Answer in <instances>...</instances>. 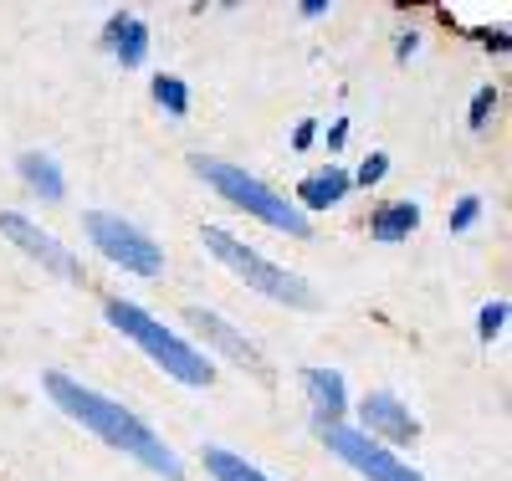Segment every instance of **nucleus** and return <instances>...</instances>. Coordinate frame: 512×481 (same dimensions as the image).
<instances>
[{"label": "nucleus", "instance_id": "obj_1", "mask_svg": "<svg viewBox=\"0 0 512 481\" xmlns=\"http://www.w3.org/2000/svg\"><path fill=\"white\" fill-rule=\"evenodd\" d=\"M47 395L62 405V415H72L77 425H88L103 446L144 461L154 476H164V481H180V476H185L180 461H175V451H169L134 410H123L118 400L98 395V389H88V384H77L72 374H47Z\"/></svg>", "mask_w": 512, "mask_h": 481}, {"label": "nucleus", "instance_id": "obj_7", "mask_svg": "<svg viewBox=\"0 0 512 481\" xmlns=\"http://www.w3.org/2000/svg\"><path fill=\"white\" fill-rule=\"evenodd\" d=\"M0 236H11L26 256H36L47 272H57V277H67V282H82V261L52 236V231H41V226H31L26 215H16V210H0Z\"/></svg>", "mask_w": 512, "mask_h": 481}, {"label": "nucleus", "instance_id": "obj_12", "mask_svg": "<svg viewBox=\"0 0 512 481\" xmlns=\"http://www.w3.org/2000/svg\"><path fill=\"white\" fill-rule=\"evenodd\" d=\"M108 41H113V57L123 67H139L149 57V26L139 16H113L108 21Z\"/></svg>", "mask_w": 512, "mask_h": 481}, {"label": "nucleus", "instance_id": "obj_11", "mask_svg": "<svg viewBox=\"0 0 512 481\" xmlns=\"http://www.w3.org/2000/svg\"><path fill=\"white\" fill-rule=\"evenodd\" d=\"M349 185H354L349 174L338 169V164H328V169L308 174V180L297 185V205H303V210H328V205H338V200L349 195Z\"/></svg>", "mask_w": 512, "mask_h": 481}, {"label": "nucleus", "instance_id": "obj_9", "mask_svg": "<svg viewBox=\"0 0 512 481\" xmlns=\"http://www.w3.org/2000/svg\"><path fill=\"white\" fill-rule=\"evenodd\" d=\"M359 415H364V435L374 441V435H384V441H395V446H410L415 435H420V425L410 420V410L390 395V389H374V395H364V405H359Z\"/></svg>", "mask_w": 512, "mask_h": 481}, {"label": "nucleus", "instance_id": "obj_17", "mask_svg": "<svg viewBox=\"0 0 512 481\" xmlns=\"http://www.w3.org/2000/svg\"><path fill=\"white\" fill-rule=\"evenodd\" d=\"M384 169H390V154H384V149H374V154L359 164V174H354V180H359V185H379V180H384Z\"/></svg>", "mask_w": 512, "mask_h": 481}, {"label": "nucleus", "instance_id": "obj_6", "mask_svg": "<svg viewBox=\"0 0 512 481\" xmlns=\"http://www.w3.org/2000/svg\"><path fill=\"white\" fill-rule=\"evenodd\" d=\"M88 236H93V246L108 261H118L123 272H139V277H159L164 272V251L154 246V236H144L134 221H123V215L93 210L88 215Z\"/></svg>", "mask_w": 512, "mask_h": 481}, {"label": "nucleus", "instance_id": "obj_16", "mask_svg": "<svg viewBox=\"0 0 512 481\" xmlns=\"http://www.w3.org/2000/svg\"><path fill=\"white\" fill-rule=\"evenodd\" d=\"M154 103L164 108V113H175V118H185V108H190V93H185V82L180 77H154Z\"/></svg>", "mask_w": 512, "mask_h": 481}, {"label": "nucleus", "instance_id": "obj_4", "mask_svg": "<svg viewBox=\"0 0 512 481\" xmlns=\"http://www.w3.org/2000/svg\"><path fill=\"white\" fill-rule=\"evenodd\" d=\"M200 241H205V251L216 256V261H226V267L251 287V292H267L272 302H287V308H318V292L297 277V272H287V267H277V261H267L262 251H251L246 241H236L231 231H221V226H205L200 231Z\"/></svg>", "mask_w": 512, "mask_h": 481}, {"label": "nucleus", "instance_id": "obj_20", "mask_svg": "<svg viewBox=\"0 0 512 481\" xmlns=\"http://www.w3.org/2000/svg\"><path fill=\"white\" fill-rule=\"evenodd\" d=\"M492 108H497V87H482V93L472 98V128H482L492 118Z\"/></svg>", "mask_w": 512, "mask_h": 481}, {"label": "nucleus", "instance_id": "obj_10", "mask_svg": "<svg viewBox=\"0 0 512 481\" xmlns=\"http://www.w3.org/2000/svg\"><path fill=\"white\" fill-rule=\"evenodd\" d=\"M308 395H313L318 425H344V415H349L344 374H338V369H308Z\"/></svg>", "mask_w": 512, "mask_h": 481}, {"label": "nucleus", "instance_id": "obj_14", "mask_svg": "<svg viewBox=\"0 0 512 481\" xmlns=\"http://www.w3.org/2000/svg\"><path fill=\"white\" fill-rule=\"evenodd\" d=\"M415 226H420V205L395 200V205H379V210H374V226H369V236H374V241H405Z\"/></svg>", "mask_w": 512, "mask_h": 481}, {"label": "nucleus", "instance_id": "obj_13", "mask_svg": "<svg viewBox=\"0 0 512 481\" xmlns=\"http://www.w3.org/2000/svg\"><path fill=\"white\" fill-rule=\"evenodd\" d=\"M21 180L41 195V200H62L67 195V180H62V169H57V159L52 154H21Z\"/></svg>", "mask_w": 512, "mask_h": 481}, {"label": "nucleus", "instance_id": "obj_15", "mask_svg": "<svg viewBox=\"0 0 512 481\" xmlns=\"http://www.w3.org/2000/svg\"><path fill=\"white\" fill-rule=\"evenodd\" d=\"M205 471L216 476V481H272L267 471H256L246 456H236L226 446H205Z\"/></svg>", "mask_w": 512, "mask_h": 481}, {"label": "nucleus", "instance_id": "obj_22", "mask_svg": "<svg viewBox=\"0 0 512 481\" xmlns=\"http://www.w3.org/2000/svg\"><path fill=\"white\" fill-rule=\"evenodd\" d=\"M344 139H349V118H333V123H328V149H338Z\"/></svg>", "mask_w": 512, "mask_h": 481}, {"label": "nucleus", "instance_id": "obj_3", "mask_svg": "<svg viewBox=\"0 0 512 481\" xmlns=\"http://www.w3.org/2000/svg\"><path fill=\"white\" fill-rule=\"evenodd\" d=\"M190 164H195V174H200V180L216 190L221 200H231L236 210H251L262 226L287 231V236H308V215L297 210V205H287L272 185L256 180V174H246V169H236V164H226V159H205V154H195Z\"/></svg>", "mask_w": 512, "mask_h": 481}, {"label": "nucleus", "instance_id": "obj_8", "mask_svg": "<svg viewBox=\"0 0 512 481\" xmlns=\"http://www.w3.org/2000/svg\"><path fill=\"white\" fill-rule=\"evenodd\" d=\"M190 323L205 333V343H216L221 348V354L231 359V364H241V369H251L256 379H262V384H272V364L262 359V354H256V343H246L221 313H205V308H190Z\"/></svg>", "mask_w": 512, "mask_h": 481}, {"label": "nucleus", "instance_id": "obj_19", "mask_svg": "<svg viewBox=\"0 0 512 481\" xmlns=\"http://www.w3.org/2000/svg\"><path fill=\"white\" fill-rule=\"evenodd\" d=\"M477 215H482V200H477V195H461L456 210H451V231H466V226L477 221Z\"/></svg>", "mask_w": 512, "mask_h": 481}, {"label": "nucleus", "instance_id": "obj_21", "mask_svg": "<svg viewBox=\"0 0 512 481\" xmlns=\"http://www.w3.org/2000/svg\"><path fill=\"white\" fill-rule=\"evenodd\" d=\"M313 134H318V123H313V118H303V123H297V134H292V149H308V144H313Z\"/></svg>", "mask_w": 512, "mask_h": 481}, {"label": "nucleus", "instance_id": "obj_18", "mask_svg": "<svg viewBox=\"0 0 512 481\" xmlns=\"http://www.w3.org/2000/svg\"><path fill=\"white\" fill-rule=\"evenodd\" d=\"M502 323H507V302H487V308H482V318H477V328H482V338L492 343V338L502 333Z\"/></svg>", "mask_w": 512, "mask_h": 481}, {"label": "nucleus", "instance_id": "obj_5", "mask_svg": "<svg viewBox=\"0 0 512 481\" xmlns=\"http://www.w3.org/2000/svg\"><path fill=\"white\" fill-rule=\"evenodd\" d=\"M318 435H323V446H328L338 461L354 466V471L369 476V481H425L405 456H395L390 446L369 441V435L354 430V425H318Z\"/></svg>", "mask_w": 512, "mask_h": 481}, {"label": "nucleus", "instance_id": "obj_2", "mask_svg": "<svg viewBox=\"0 0 512 481\" xmlns=\"http://www.w3.org/2000/svg\"><path fill=\"white\" fill-rule=\"evenodd\" d=\"M108 323L128 338V343H139L144 348V354L164 369V374H175L180 384H210V379H216V369H210V359L200 354V348H190L180 333H169L159 318H149L144 308H139V302H108Z\"/></svg>", "mask_w": 512, "mask_h": 481}]
</instances>
